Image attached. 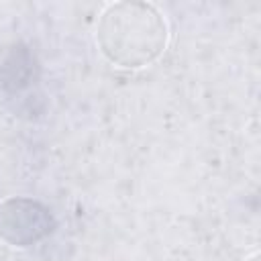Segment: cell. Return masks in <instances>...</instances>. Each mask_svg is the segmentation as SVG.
<instances>
[{
	"label": "cell",
	"mask_w": 261,
	"mask_h": 261,
	"mask_svg": "<svg viewBox=\"0 0 261 261\" xmlns=\"http://www.w3.org/2000/svg\"><path fill=\"white\" fill-rule=\"evenodd\" d=\"M96 45L108 63L122 69H141L165 53L169 24L163 12L151 2H110L100 10Z\"/></svg>",
	"instance_id": "cell-1"
},
{
	"label": "cell",
	"mask_w": 261,
	"mask_h": 261,
	"mask_svg": "<svg viewBox=\"0 0 261 261\" xmlns=\"http://www.w3.org/2000/svg\"><path fill=\"white\" fill-rule=\"evenodd\" d=\"M55 228L51 210L39 200L12 196L0 202V241L10 247H31Z\"/></svg>",
	"instance_id": "cell-2"
},
{
	"label": "cell",
	"mask_w": 261,
	"mask_h": 261,
	"mask_svg": "<svg viewBox=\"0 0 261 261\" xmlns=\"http://www.w3.org/2000/svg\"><path fill=\"white\" fill-rule=\"evenodd\" d=\"M259 259H261V257H259V253H257V251H255V253H251V255H249V257H245V259H243V261H259Z\"/></svg>",
	"instance_id": "cell-3"
}]
</instances>
